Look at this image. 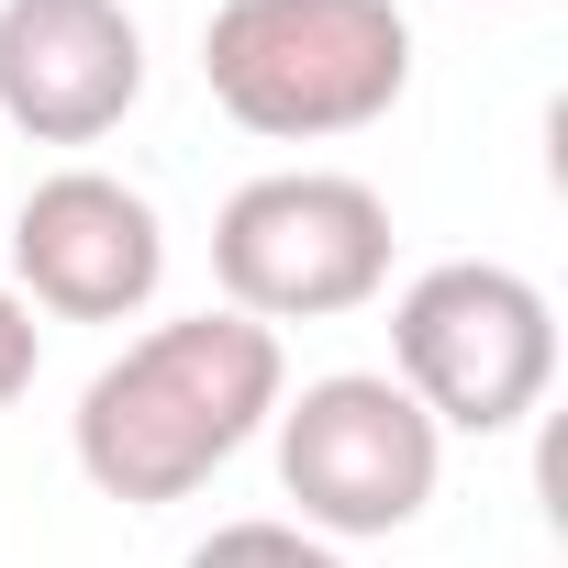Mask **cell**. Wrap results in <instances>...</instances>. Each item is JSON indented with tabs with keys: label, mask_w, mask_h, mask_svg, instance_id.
<instances>
[{
	"label": "cell",
	"mask_w": 568,
	"mask_h": 568,
	"mask_svg": "<svg viewBox=\"0 0 568 568\" xmlns=\"http://www.w3.org/2000/svg\"><path fill=\"white\" fill-rule=\"evenodd\" d=\"M390 379L435 435H513L557 379V302L501 256H446L390 302Z\"/></svg>",
	"instance_id": "obj_4"
},
{
	"label": "cell",
	"mask_w": 568,
	"mask_h": 568,
	"mask_svg": "<svg viewBox=\"0 0 568 568\" xmlns=\"http://www.w3.org/2000/svg\"><path fill=\"white\" fill-rule=\"evenodd\" d=\"M179 568H346V557L302 524H278V513H245V524H212Z\"/></svg>",
	"instance_id": "obj_8"
},
{
	"label": "cell",
	"mask_w": 568,
	"mask_h": 568,
	"mask_svg": "<svg viewBox=\"0 0 568 568\" xmlns=\"http://www.w3.org/2000/svg\"><path fill=\"white\" fill-rule=\"evenodd\" d=\"M267 424H278V490H291V524L324 535V546L424 524V501L446 479V435L424 424V402L390 368L302 379V402H278Z\"/></svg>",
	"instance_id": "obj_5"
},
{
	"label": "cell",
	"mask_w": 568,
	"mask_h": 568,
	"mask_svg": "<svg viewBox=\"0 0 568 568\" xmlns=\"http://www.w3.org/2000/svg\"><path fill=\"white\" fill-rule=\"evenodd\" d=\"M34 368H45V324H34V302L12 291V278H0V402H23Z\"/></svg>",
	"instance_id": "obj_9"
},
{
	"label": "cell",
	"mask_w": 568,
	"mask_h": 568,
	"mask_svg": "<svg viewBox=\"0 0 568 568\" xmlns=\"http://www.w3.org/2000/svg\"><path fill=\"white\" fill-rule=\"evenodd\" d=\"M278 402H291L278 335L212 302V313L145 324L112 368H90V390L68 413V457L101 501L156 513V501H190L212 468H234Z\"/></svg>",
	"instance_id": "obj_1"
},
{
	"label": "cell",
	"mask_w": 568,
	"mask_h": 568,
	"mask_svg": "<svg viewBox=\"0 0 568 568\" xmlns=\"http://www.w3.org/2000/svg\"><path fill=\"white\" fill-rule=\"evenodd\" d=\"M201 90L223 123L267 145H335L402 112L413 23H402V0H212Z\"/></svg>",
	"instance_id": "obj_2"
},
{
	"label": "cell",
	"mask_w": 568,
	"mask_h": 568,
	"mask_svg": "<svg viewBox=\"0 0 568 568\" xmlns=\"http://www.w3.org/2000/svg\"><path fill=\"white\" fill-rule=\"evenodd\" d=\"M168 278V223L112 168H57L12 212V291L45 324H134Z\"/></svg>",
	"instance_id": "obj_6"
},
{
	"label": "cell",
	"mask_w": 568,
	"mask_h": 568,
	"mask_svg": "<svg viewBox=\"0 0 568 568\" xmlns=\"http://www.w3.org/2000/svg\"><path fill=\"white\" fill-rule=\"evenodd\" d=\"M145 101V23L123 0H0V123L34 145H101Z\"/></svg>",
	"instance_id": "obj_7"
},
{
	"label": "cell",
	"mask_w": 568,
	"mask_h": 568,
	"mask_svg": "<svg viewBox=\"0 0 568 568\" xmlns=\"http://www.w3.org/2000/svg\"><path fill=\"white\" fill-rule=\"evenodd\" d=\"M212 278L245 324H335L390 291V201L346 168H267L212 212Z\"/></svg>",
	"instance_id": "obj_3"
}]
</instances>
